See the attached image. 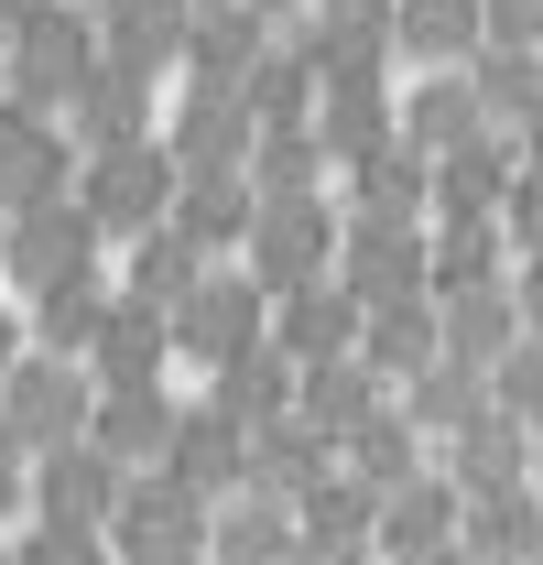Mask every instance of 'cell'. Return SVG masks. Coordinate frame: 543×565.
Returning <instances> with one entry per match:
<instances>
[{"label":"cell","instance_id":"ee69618b","mask_svg":"<svg viewBox=\"0 0 543 565\" xmlns=\"http://www.w3.org/2000/svg\"><path fill=\"white\" fill-rule=\"evenodd\" d=\"M283 565H381V544H294Z\"/></svg>","mask_w":543,"mask_h":565},{"label":"cell","instance_id":"681fc988","mask_svg":"<svg viewBox=\"0 0 543 565\" xmlns=\"http://www.w3.org/2000/svg\"><path fill=\"white\" fill-rule=\"evenodd\" d=\"M0 239H11V217H0Z\"/></svg>","mask_w":543,"mask_h":565},{"label":"cell","instance_id":"60d3db41","mask_svg":"<svg viewBox=\"0 0 543 565\" xmlns=\"http://www.w3.org/2000/svg\"><path fill=\"white\" fill-rule=\"evenodd\" d=\"M500 228H511V250H543V163L511 185V207H500Z\"/></svg>","mask_w":543,"mask_h":565},{"label":"cell","instance_id":"9c48e42d","mask_svg":"<svg viewBox=\"0 0 543 565\" xmlns=\"http://www.w3.org/2000/svg\"><path fill=\"white\" fill-rule=\"evenodd\" d=\"M120 490H131V468H120L98 435H76V446H44V457H33V511H44V522H98V533H109Z\"/></svg>","mask_w":543,"mask_h":565},{"label":"cell","instance_id":"d6986e66","mask_svg":"<svg viewBox=\"0 0 543 565\" xmlns=\"http://www.w3.org/2000/svg\"><path fill=\"white\" fill-rule=\"evenodd\" d=\"M327 468H338V435L305 414V403H294V414H272V424H251V479H262V490L305 500Z\"/></svg>","mask_w":543,"mask_h":565},{"label":"cell","instance_id":"f5cc1de1","mask_svg":"<svg viewBox=\"0 0 543 565\" xmlns=\"http://www.w3.org/2000/svg\"><path fill=\"white\" fill-rule=\"evenodd\" d=\"M206 565H217V555H206Z\"/></svg>","mask_w":543,"mask_h":565},{"label":"cell","instance_id":"d590c367","mask_svg":"<svg viewBox=\"0 0 543 565\" xmlns=\"http://www.w3.org/2000/svg\"><path fill=\"white\" fill-rule=\"evenodd\" d=\"M11 565H120V544H109L98 522H44V511H33V533L11 544Z\"/></svg>","mask_w":543,"mask_h":565},{"label":"cell","instance_id":"c3c4849f","mask_svg":"<svg viewBox=\"0 0 543 565\" xmlns=\"http://www.w3.org/2000/svg\"><path fill=\"white\" fill-rule=\"evenodd\" d=\"M533 468H543V414H533Z\"/></svg>","mask_w":543,"mask_h":565},{"label":"cell","instance_id":"83f0119b","mask_svg":"<svg viewBox=\"0 0 543 565\" xmlns=\"http://www.w3.org/2000/svg\"><path fill=\"white\" fill-rule=\"evenodd\" d=\"M435 305H446V349L478 359V370L522 338V294H511V273H500V282H468V294H435Z\"/></svg>","mask_w":543,"mask_h":565},{"label":"cell","instance_id":"cb8c5ba5","mask_svg":"<svg viewBox=\"0 0 543 565\" xmlns=\"http://www.w3.org/2000/svg\"><path fill=\"white\" fill-rule=\"evenodd\" d=\"M381 403H392V370H370V359L348 349V359H316V370H305V414L327 424V435H359V424L381 414Z\"/></svg>","mask_w":543,"mask_h":565},{"label":"cell","instance_id":"484cf974","mask_svg":"<svg viewBox=\"0 0 543 565\" xmlns=\"http://www.w3.org/2000/svg\"><path fill=\"white\" fill-rule=\"evenodd\" d=\"M478 403H489V370H478V359H457V349H435V359H424V370L403 381V414L424 424L435 446H446V435H457Z\"/></svg>","mask_w":543,"mask_h":565},{"label":"cell","instance_id":"d6a6232c","mask_svg":"<svg viewBox=\"0 0 543 565\" xmlns=\"http://www.w3.org/2000/svg\"><path fill=\"white\" fill-rule=\"evenodd\" d=\"M500 250H511V228H500V217H446V228H435V294L500 282Z\"/></svg>","mask_w":543,"mask_h":565},{"label":"cell","instance_id":"7c38bea8","mask_svg":"<svg viewBox=\"0 0 543 565\" xmlns=\"http://www.w3.org/2000/svg\"><path fill=\"white\" fill-rule=\"evenodd\" d=\"M163 468L185 479V490H206V500H228L239 479H251V424L228 414L217 392H196L185 414H174V446H163Z\"/></svg>","mask_w":543,"mask_h":565},{"label":"cell","instance_id":"4fadbf2b","mask_svg":"<svg viewBox=\"0 0 543 565\" xmlns=\"http://www.w3.org/2000/svg\"><path fill=\"white\" fill-rule=\"evenodd\" d=\"M87 370L98 381H163L174 370V305H141L131 282H120L109 316H98V338H87Z\"/></svg>","mask_w":543,"mask_h":565},{"label":"cell","instance_id":"ac0fdd59","mask_svg":"<svg viewBox=\"0 0 543 565\" xmlns=\"http://www.w3.org/2000/svg\"><path fill=\"white\" fill-rule=\"evenodd\" d=\"M435 349H446V305H435V294H381V305L359 316V359L392 370V392H403Z\"/></svg>","mask_w":543,"mask_h":565},{"label":"cell","instance_id":"f6af8a7d","mask_svg":"<svg viewBox=\"0 0 543 565\" xmlns=\"http://www.w3.org/2000/svg\"><path fill=\"white\" fill-rule=\"evenodd\" d=\"M403 565H478V544L457 533V544H424V555H403Z\"/></svg>","mask_w":543,"mask_h":565},{"label":"cell","instance_id":"6da1fadb","mask_svg":"<svg viewBox=\"0 0 543 565\" xmlns=\"http://www.w3.org/2000/svg\"><path fill=\"white\" fill-rule=\"evenodd\" d=\"M98 414V370L66 349H22L0 370V435L22 446V457H44V446H76Z\"/></svg>","mask_w":543,"mask_h":565},{"label":"cell","instance_id":"4316f807","mask_svg":"<svg viewBox=\"0 0 543 565\" xmlns=\"http://www.w3.org/2000/svg\"><path fill=\"white\" fill-rule=\"evenodd\" d=\"M348 174H359V207L370 217H424L435 207V152H424V141H381V152H359Z\"/></svg>","mask_w":543,"mask_h":565},{"label":"cell","instance_id":"ba28073f","mask_svg":"<svg viewBox=\"0 0 543 565\" xmlns=\"http://www.w3.org/2000/svg\"><path fill=\"white\" fill-rule=\"evenodd\" d=\"M359 282L348 273H316V282H294V294H272V349L294 359V370H316V359H348L359 349Z\"/></svg>","mask_w":543,"mask_h":565},{"label":"cell","instance_id":"816d5d0a","mask_svg":"<svg viewBox=\"0 0 543 565\" xmlns=\"http://www.w3.org/2000/svg\"><path fill=\"white\" fill-rule=\"evenodd\" d=\"M120 565H131V555H120Z\"/></svg>","mask_w":543,"mask_h":565},{"label":"cell","instance_id":"db71d44e","mask_svg":"<svg viewBox=\"0 0 543 565\" xmlns=\"http://www.w3.org/2000/svg\"><path fill=\"white\" fill-rule=\"evenodd\" d=\"M533 565H543V555H533Z\"/></svg>","mask_w":543,"mask_h":565},{"label":"cell","instance_id":"44dd1931","mask_svg":"<svg viewBox=\"0 0 543 565\" xmlns=\"http://www.w3.org/2000/svg\"><path fill=\"white\" fill-rule=\"evenodd\" d=\"M305 544V522H294V500L262 490V479H239V490L217 500V565H283Z\"/></svg>","mask_w":543,"mask_h":565},{"label":"cell","instance_id":"f907efd6","mask_svg":"<svg viewBox=\"0 0 543 565\" xmlns=\"http://www.w3.org/2000/svg\"><path fill=\"white\" fill-rule=\"evenodd\" d=\"M0 565H11V544H0Z\"/></svg>","mask_w":543,"mask_h":565},{"label":"cell","instance_id":"d4e9b609","mask_svg":"<svg viewBox=\"0 0 543 565\" xmlns=\"http://www.w3.org/2000/svg\"><path fill=\"white\" fill-rule=\"evenodd\" d=\"M294 522H305V544H381V490H370V479L338 457L316 490L294 500Z\"/></svg>","mask_w":543,"mask_h":565},{"label":"cell","instance_id":"9a60e30c","mask_svg":"<svg viewBox=\"0 0 543 565\" xmlns=\"http://www.w3.org/2000/svg\"><path fill=\"white\" fill-rule=\"evenodd\" d=\"M174 392L163 381H98V414H87V435L120 457V468H163V446H174Z\"/></svg>","mask_w":543,"mask_h":565},{"label":"cell","instance_id":"8992f818","mask_svg":"<svg viewBox=\"0 0 543 565\" xmlns=\"http://www.w3.org/2000/svg\"><path fill=\"white\" fill-rule=\"evenodd\" d=\"M239 262H251L262 294H294V282L338 273V217H327V196H262L251 239H239Z\"/></svg>","mask_w":543,"mask_h":565},{"label":"cell","instance_id":"5bb4252c","mask_svg":"<svg viewBox=\"0 0 543 565\" xmlns=\"http://www.w3.org/2000/svg\"><path fill=\"white\" fill-rule=\"evenodd\" d=\"M44 196H76V152L44 131V109H11L0 98V217L44 207Z\"/></svg>","mask_w":543,"mask_h":565},{"label":"cell","instance_id":"8fae6325","mask_svg":"<svg viewBox=\"0 0 543 565\" xmlns=\"http://www.w3.org/2000/svg\"><path fill=\"white\" fill-rule=\"evenodd\" d=\"M435 457H446V479H457L468 500H478V490H522V479H543V468H533V424L511 414V403H478V414L457 424Z\"/></svg>","mask_w":543,"mask_h":565},{"label":"cell","instance_id":"52a82bcc","mask_svg":"<svg viewBox=\"0 0 543 565\" xmlns=\"http://www.w3.org/2000/svg\"><path fill=\"white\" fill-rule=\"evenodd\" d=\"M338 273L359 282V305H381V294H435V228L424 217H348L338 228Z\"/></svg>","mask_w":543,"mask_h":565},{"label":"cell","instance_id":"74e56055","mask_svg":"<svg viewBox=\"0 0 543 565\" xmlns=\"http://www.w3.org/2000/svg\"><path fill=\"white\" fill-rule=\"evenodd\" d=\"M403 44L413 55H468L478 44V0H403Z\"/></svg>","mask_w":543,"mask_h":565},{"label":"cell","instance_id":"ffe728a7","mask_svg":"<svg viewBox=\"0 0 543 565\" xmlns=\"http://www.w3.org/2000/svg\"><path fill=\"white\" fill-rule=\"evenodd\" d=\"M511 141L500 131H468L457 152H435V217H500L511 207Z\"/></svg>","mask_w":543,"mask_h":565},{"label":"cell","instance_id":"836d02e7","mask_svg":"<svg viewBox=\"0 0 543 565\" xmlns=\"http://www.w3.org/2000/svg\"><path fill=\"white\" fill-rule=\"evenodd\" d=\"M185 0H109V66H163L174 44H185V22H174Z\"/></svg>","mask_w":543,"mask_h":565},{"label":"cell","instance_id":"1f68e13d","mask_svg":"<svg viewBox=\"0 0 543 565\" xmlns=\"http://www.w3.org/2000/svg\"><path fill=\"white\" fill-rule=\"evenodd\" d=\"M66 109H76V141H87V152H109V141H141V76H131V66H87Z\"/></svg>","mask_w":543,"mask_h":565},{"label":"cell","instance_id":"f35d334b","mask_svg":"<svg viewBox=\"0 0 543 565\" xmlns=\"http://www.w3.org/2000/svg\"><path fill=\"white\" fill-rule=\"evenodd\" d=\"M468 131H489L478 87H424V98H413V141H424V152H457Z\"/></svg>","mask_w":543,"mask_h":565},{"label":"cell","instance_id":"5b68a950","mask_svg":"<svg viewBox=\"0 0 543 565\" xmlns=\"http://www.w3.org/2000/svg\"><path fill=\"white\" fill-rule=\"evenodd\" d=\"M98 250H109V228L87 217V196H44V207H11V239H0V282L44 294V282H66V273H98Z\"/></svg>","mask_w":543,"mask_h":565},{"label":"cell","instance_id":"7dc6e473","mask_svg":"<svg viewBox=\"0 0 543 565\" xmlns=\"http://www.w3.org/2000/svg\"><path fill=\"white\" fill-rule=\"evenodd\" d=\"M533 163H543V109H533Z\"/></svg>","mask_w":543,"mask_h":565},{"label":"cell","instance_id":"ab89813d","mask_svg":"<svg viewBox=\"0 0 543 565\" xmlns=\"http://www.w3.org/2000/svg\"><path fill=\"white\" fill-rule=\"evenodd\" d=\"M489 403H511V414H522V424L543 414V338H533V327H522L511 349L489 359Z\"/></svg>","mask_w":543,"mask_h":565},{"label":"cell","instance_id":"8d00e7d4","mask_svg":"<svg viewBox=\"0 0 543 565\" xmlns=\"http://www.w3.org/2000/svg\"><path fill=\"white\" fill-rule=\"evenodd\" d=\"M478 109H489L500 131H511V120L533 131V109H543V76L522 66V55H478Z\"/></svg>","mask_w":543,"mask_h":565},{"label":"cell","instance_id":"e575fe53","mask_svg":"<svg viewBox=\"0 0 543 565\" xmlns=\"http://www.w3.org/2000/svg\"><path fill=\"white\" fill-rule=\"evenodd\" d=\"M316 174H327V141L305 131V120H283V131L251 141V185L262 196H316Z\"/></svg>","mask_w":543,"mask_h":565},{"label":"cell","instance_id":"b9f144b4","mask_svg":"<svg viewBox=\"0 0 543 565\" xmlns=\"http://www.w3.org/2000/svg\"><path fill=\"white\" fill-rule=\"evenodd\" d=\"M22 511H33V457H22V446L0 435V533H11Z\"/></svg>","mask_w":543,"mask_h":565},{"label":"cell","instance_id":"4dcf8cb0","mask_svg":"<svg viewBox=\"0 0 543 565\" xmlns=\"http://www.w3.org/2000/svg\"><path fill=\"white\" fill-rule=\"evenodd\" d=\"M206 273H217V250H196V239H185L174 217L131 239V294H141V305H185V294H196Z\"/></svg>","mask_w":543,"mask_h":565},{"label":"cell","instance_id":"3957f363","mask_svg":"<svg viewBox=\"0 0 543 565\" xmlns=\"http://www.w3.org/2000/svg\"><path fill=\"white\" fill-rule=\"evenodd\" d=\"M272 349V294L251 282V262H217V273L174 305V359L185 370H228V359Z\"/></svg>","mask_w":543,"mask_h":565},{"label":"cell","instance_id":"bcb514c9","mask_svg":"<svg viewBox=\"0 0 543 565\" xmlns=\"http://www.w3.org/2000/svg\"><path fill=\"white\" fill-rule=\"evenodd\" d=\"M22 359V316H11V294H0V370Z\"/></svg>","mask_w":543,"mask_h":565},{"label":"cell","instance_id":"277c9868","mask_svg":"<svg viewBox=\"0 0 543 565\" xmlns=\"http://www.w3.org/2000/svg\"><path fill=\"white\" fill-rule=\"evenodd\" d=\"M174 185H185L174 141H109V152L76 174V196H87V217H98L109 239H141V228H163V217H174Z\"/></svg>","mask_w":543,"mask_h":565},{"label":"cell","instance_id":"30bf717a","mask_svg":"<svg viewBox=\"0 0 543 565\" xmlns=\"http://www.w3.org/2000/svg\"><path fill=\"white\" fill-rule=\"evenodd\" d=\"M87 66H98L87 22H66V11H33V22L11 33V109H66Z\"/></svg>","mask_w":543,"mask_h":565},{"label":"cell","instance_id":"f1b7e54d","mask_svg":"<svg viewBox=\"0 0 543 565\" xmlns=\"http://www.w3.org/2000/svg\"><path fill=\"white\" fill-rule=\"evenodd\" d=\"M206 392H217L239 424H272V414L305 403V370H294L283 349H251V359H228V370H206Z\"/></svg>","mask_w":543,"mask_h":565},{"label":"cell","instance_id":"f546056e","mask_svg":"<svg viewBox=\"0 0 543 565\" xmlns=\"http://www.w3.org/2000/svg\"><path fill=\"white\" fill-rule=\"evenodd\" d=\"M109 294H120L109 273H66V282H44V294H33V349H66V359H87L98 316H109Z\"/></svg>","mask_w":543,"mask_h":565},{"label":"cell","instance_id":"603a6c76","mask_svg":"<svg viewBox=\"0 0 543 565\" xmlns=\"http://www.w3.org/2000/svg\"><path fill=\"white\" fill-rule=\"evenodd\" d=\"M468 544H478V565H533L543 555V479H522V490H478L468 500Z\"/></svg>","mask_w":543,"mask_h":565},{"label":"cell","instance_id":"e0dca14e","mask_svg":"<svg viewBox=\"0 0 543 565\" xmlns=\"http://www.w3.org/2000/svg\"><path fill=\"white\" fill-rule=\"evenodd\" d=\"M251 217H262V185H251V163H217V174H185V185H174V228H185L196 250H217V262H239Z\"/></svg>","mask_w":543,"mask_h":565},{"label":"cell","instance_id":"7bdbcfd3","mask_svg":"<svg viewBox=\"0 0 543 565\" xmlns=\"http://www.w3.org/2000/svg\"><path fill=\"white\" fill-rule=\"evenodd\" d=\"M511 294H522V327L543 338V250H522V273H511Z\"/></svg>","mask_w":543,"mask_h":565},{"label":"cell","instance_id":"2e32d148","mask_svg":"<svg viewBox=\"0 0 543 565\" xmlns=\"http://www.w3.org/2000/svg\"><path fill=\"white\" fill-rule=\"evenodd\" d=\"M457 533H468V490L446 479V457L424 479H403V490H381V565L424 555V544H457Z\"/></svg>","mask_w":543,"mask_h":565},{"label":"cell","instance_id":"7402d4cb","mask_svg":"<svg viewBox=\"0 0 543 565\" xmlns=\"http://www.w3.org/2000/svg\"><path fill=\"white\" fill-rule=\"evenodd\" d=\"M338 457L359 468V479H370V490H403V479H424V468H435V435H424V424L403 414V392H392V403H381V414L359 424V435H348Z\"/></svg>","mask_w":543,"mask_h":565},{"label":"cell","instance_id":"7a4b0ae2","mask_svg":"<svg viewBox=\"0 0 543 565\" xmlns=\"http://www.w3.org/2000/svg\"><path fill=\"white\" fill-rule=\"evenodd\" d=\"M109 544L131 565H206L217 555V500L185 490L174 468H131V490L109 511Z\"/></svg>","mask_w":543,"mask_h":565}]
</instances>
